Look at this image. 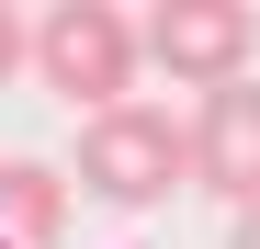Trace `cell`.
<instances>
[{
  "label": "cell",
  "mask_w": 260,
  "mask_h": 249,
  "mask_svg": "<svg viewBox=\"0 0 260 249\" xmlns=\"http://www.w3.org/2000/svg\"><path fill=\"white\" fill-rule=\"evenodd\" d=\"M68 181L91 193V204H113V215H147V204L192 193V124H181V113H158V102H113V113L79 124Z\"/></svg>",
  "instance_id": "6da1fadb"
},
{
  "label": "cell",
  "mask_w": 260,
  "mask_h": 249,
  "mask_svg": "<svg viewBox=\"0 0 260 249\" xmlns=\"http://www.w3.org/2000/svg\"><path fill=\"white\" fill-rule=\"evenodd\" d=\"M136 12H113V0H57L46 23H34V79H46L57 102H79V124L136 102Z\"/></svg>",
  "instance_id": "7a4b0ae2"
},
{
  "label": "cell",
  "mask_w": 260,
  "mask_h": 249,
  "mask_svg": "<svg viewBox=\"0 0 260 249\" xmlns=\"http://www.w3.org/2000/svg\"><path fill=\"white\" fill-rule=\"evenodd\" d=\"M136 57L181 91H226L260 57V12L249 0H158V12H136Z\"/></svg>",
  "instance_id": "3957f363"
},
{
  "label": "cell",
  "mask_w": 260,
  "mask_h": 249,
  "mask_svg": "<svg viewBox=\"0 0 260 249\" xmlns=\"http://www.w3.org/2000/svg\"><path fill=\"white\" fill-rule=\"evenodd\" d=\"M192 193H215L226 215H260V79L192 102Z\"/></svg>",
  "instance_id": "277c9868"
},
{
  "label": "cell",
  "mask_w": 260,
  "mask_h": 249,
  "mask_svg": "<svg viewBox=\"0 0 260 249\" xmlns=\"http://www.w3.org/2000/svg\"><path fill=\"white\" fill-rule=\"evenodd\" d=\"M68 238V170L0 159V249H57Z\"/></svg>",
  "instance_id": "5b68a950"
},
{
  "label": "cell",
  "mask_w": 260,
  "mask_h": 249,
  "mask_svg": "<svg viewBox=\"0 0 260 249\" xmlns=\"http://www.w3.org/2000/svg\"><path fill=\"white\" fill-rule=\"evenodd\" d=\"M23 68H34V23L12 12V0H0V91H12V79H23Z\"/></svg>",
  "instance_id": "8992f818"
},
{
  "label": "cell",
  "mask_w": 260,
  "mask_h": 249,
  "mask_svg": "<svg viewBox=\"0 0 260 249\" xmlns=\"http://www.w3.org/2000/svg\"><path fill=\"white\" fill-rule=\"evenodd\" d=\"M226 249H260V215H238V227H226Z\"/></svg>",
  "instance_id": "52a82bcc"
}]
</instances>
